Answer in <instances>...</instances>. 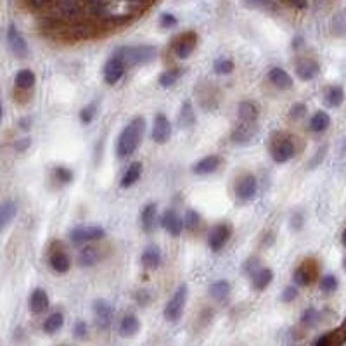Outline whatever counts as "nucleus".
<instances>
[{
	"label": "nucleus",
	"instance_id": "f257e3e1",
	"mask_svg": "<svg viewBox=\"0 0 346 346\" xmlns=\"http://www.w3.org/2000/svg\"><path fill=\"white\" fill-rule=\"evenodd\" d=\"M144 133H146V120L142 116L133 118V120L121 130L120 137H118V142H116L118 158L120 159L130 158V156L139 149V146L142 144Z\"/></svg>",
	"mask_w": 346,
	"mask_h": 346
},
{
	"label": "nucleus",
	"instance_id": "f03ea898",
	"mask_svg": "<svg viewBox=\"0 0 346 346\" xmlns=\"http://www.w3.org/2000/svg\"><path fill=\"white\" fill-rule=\"evenodd\" d=\"M125 66H139V64H147V62L154 61L158 57V49L154 45H133V47H120L115 52Z\"/></svg>",
	"mask_w": 346,
	"mask_h": 346
},
{
	"label": "nucleus",
	"instance_id": "7ed1b4c3",
	"mask_svg": "<svg viewBox=\"0 0 346 346\" xmlns=\"http://www.w3.org/2000/svg\"><path fill=\"white\" fill-rule=\"evenodd\" d=\"M270 154H272V159L275 163H288L294 158L296 154V146H294V141L288 135L277 133L273 135L272 144H270Z\"/></svg>",
	"mask_w": 346,
	"mask_h": 346
},
{
	"label": "nucleus",
	"instance_id": "20e7f679",
	"mask_svg": "<svg viewBox=\"0 0 346 346\" xmlns=\"http://www.w3.org/2000/svg\"><path fill=\"white\" fill-rule=\"evenodd\" d=\"M187 296H189V288L185 284H182L175 293H173V296L170 298V301H168L166 308H164V319H166L168 322L175 324L182 319L185 303H187Z\"/></svg>",
	"mask_w": 346,
	"mask_h": 346
},
{
	"label": "nucleus",
	"instance_id": "39448f33",
	"mask_svg": "<svg viewBox=\"0 0 346 346\" xmlns=\"http://www.w3.org/2000/svg\"><path fill=\"white\" fill-rule=\"evenodd\" d=\"M197 47V33L184 31L173 40V54L179 59H187Z\"/></svg>",
	"mask_w": 346,
	"mask_h": 346
},
{
	"label": "nucleus",
	"instance_id": "423d86ee",
	"mask_svg": "<svg viewBox=\"0 0 346 346\" xmlns=\"http://www.w3.org/2000/svg\"><path fill=\"white\" fill-rule=\"evenodd\" d=\"M106 235L102 227H97V225H80L75 227L73 230L70 232V239L73 244H85L90 243V240H99Z\"/></svg>",
	"mask_w": 346,
	"mask_h": 346
},
{
	"label": "nucleus",
	"instance_id": "0eeeda50",
	"mask_svg": "<svg viewBox=\"0 0 346 346\" xmlns=\"http://www.w3.org/2000/svg\"><path fill=\"white\" fill-rule=\"evenodd\" d=\"M256 191H258V182H256V177L251 173H246L237 180L235 184V196L239 197V201L248 202L251 199H255Z\"/></svg>",
	"mask_w": 346,
	"mask_h": 346
},
{
	"label": "nucleus",
	"instance_id": "6e6552de",
	"mask_svg": "<svg viewBox=\"0 0 346 346\" xmlns=\"http://www.w3.org/2000/svg\"><path fill=\"white\" fill-rule=\"evenodd\" d=\"M153 141L156 144H166L171 137V121L168 120L166 115L158 113L154 116V125H153V133H151Z\"/></svg>",
	"mask_w": 346,
	"mask_h": 346
},
{
	"label": "nucleus",
	"instance_id": "1a4fd4ad",
	"mask_svg": "<svg viewBox=\"0 0 346 346\" xmlns=\"http://www.w3.org/2000/svg\"><path fill=\"white\" fill-rule=\"evenodd\" d=\"M230 235H232L230 225H227V223H218V225H215L212 229V232H210L208 246L212 248L213 251H220L227 246Z\"/></svg>",
	"mask_w": 346,
	"mask_h": 346
},
{
	"label": "nucleus",
	"instance_id": "9d476101",
	"mask_svg": "<svg viewBox=\"0 0 346 346\" xmlns=\"http://www.w3.org/2000/svg\"><path fill=\"white\" fill-rule=\"evenodd\" d=\"M92 308H94L97 329H100V331L109 329V326L113 322V306L108 301H104V299H95Z\"/></svg>",
	"mask_w": 346,
	"mask_h": 346
},
{
	"label": "nucleus",
	"instance_id": "9b49d317",
	"mask_svg": "<svg viewBox=\"0 0 346 346\" xmlns=\"http://www.w3.org/2000/svg\"><path fill=\"white\" fill-rule=\"evenodd\" d=\"M7 44H9V49L12 50V54H14L16 57H21V59L28 57V54H29L28 44L14 24H11L9 29H7Z\"/></svg>",
	"mask_w": 346,
	"mask_h": 346
},
{
	"label": "nucleus",
	"instance_id": "f8f14e48",
	"mask_svg": "<svg viewBox=\"0 0 346 346\" xmlns=\"http://www.w3.org/2000/svg\"><path fill=\"white\" fill-rule=\"evenodd\" d=\"M125 71H126L125 62L121 61V59L118 57V56H113L106 62V64H104L102 75H104V80H106V83H109V85H115L116 82H120V80L123 78Z\"/></svg>",
	"mask_w": 346,
	"mask_h": 346
},
{
	"label": "nucleus",
	"instance_id": "ddd939ff",
	"mask_svg": "<svg viewBox=\"0 0 346 346\" xmlns=\"http://www.w3.org/2000/svg\"><path fill=\"white\" fill-rule=\"evenodd\" d=\"M258 133V125L256 121H239L237 128L232 132V142L235 144H250Z\"/></svg>",
	"mask_w": 346,
	"mask_h": 346
},
{
	"label": "nucleus",
	"instance_id": "4468645a",
	"mask_svg": "<svg viewBox=\"0 0 346 346\" xmlns=\"http://www.w3.org/2000/svg\"><path fill=\"white\" fill-rule=\"evenodd\" d=\"M159 225H161L170 235H173V237L180 235L184 230V220L177 215V212H173V210H168V212L163 213V217L159 218Z\"/></svg>",
	"mask_w": 346,
	"mask_h": 346
},
{
	"label": "nucleus",
	"instance_id": "2eb2a0df",
	"mask_svg": "<svg viewBox=\"0 0 346 346\" xmlns=\"http://www.w3.org/2000/svg\"><path fill=\"white\" fill-rule=\"evenodd\" d=\"M315 273H317L315 261L306 260L294 270V282H296L299 288H305V286L312 284V281L315 279Z\"/></svg>",
	"mask_w": 346,
	"mask_h": 346
},
{
	"label": "nucleus",
	"instance_id": "dca6fc26",
	"mask_svg": "<svg viewBox=\"0 0 346 346\" xmlns=\"http://www.w3.org/2000/svg\"><path fill=\"white\" fill-rule=\"evenodd\" d=\"M141 220H142V229H144L147 234H153L156 230V227L159 225L158 206H156V202H149V204L144 206L142 215H141Z\"/></svg>",
	"mask_w": 346,
	"mask_h": 346
},
{
	"label": "nucleus",
	"instance_id": "f3484780",
	"mask_svg": "<svg viewBox=\"0 0 346 346\" xmlns=\"http://www.w3.org/2000/svg\"><path fill=\"white\" fill-rule=\"evenodd\" d=\"M319 62L314 61V59L303 57L296 62V73L298 77L303 80V82H310L319 75Z\"/></svg>",
	"mask_w": 346,
	"mask_h": 346
},
{
	"label": "nucleus",
	"instance_id": "a211bd4d",
	"mask_svg": "<svg viewBox=\"0 0 346 346\" xmlns=\"http://www.w3.org/2000/svg\"><path fill=\"white\" fill-rule=\"evenodd\" d=\"M268 80L273 87L281 88V90H289V88H293V78H291L288 71H284L282 67H272V70L268 71Z\"/></svg>",
	"mask_w": 346,
	"mask_h": 346
},
{
	"label": "nucleus",
	"instance_id": "6ab92c4d",
	"mask_svg": "<svg viewBox=\"0 0 346 346\" xmlns=\"http://www.w3.org/2000/svg\"><path fill=\"white\" fill-rule=\"evenodd\" d=\"M29 310L35 315H40L49 310V296L44 289L37 288L31 293V296H29Z\"/></svg>",
	"mask_w": 346,
	"mask_h": 346
},
{
	"label": "nucleus",
	"instance_id": "aec40b11",
	"mask_svg": "<svg viewBox=\"0 0 346 346\" xmlns=\"http://www.w3.org/2000/svg\"><path fill=\"white\" fill-rule=\"evenodd\" d=\"M220 166V158L218 156H206V158L199 159L196 164L192 166V171L196 175H210V173H215Z\"/></svg>",
	"mask_w": 346,
	"mask_h": 346
},
{
	"label": "nucleus",
	"instance_id": "412c9836",
	"mask_svg": "<svg viewBox=\"0 0 346 346\" xmlns=\"http://www.w3.org/2000/svg\"><path fill=\"white\" fill-rule=\"evenodd\" d=\"M50 267L57 273H66L71 267V260L62 250H52L50 253Z\"/></svg>",
	"mask_w": 346,
	"mask_h": 346
},
{
	"label": "nucleus",
	"instance_id": "4be33fe9",
	"mask_svg": "<svg viewBox=\"0 0 346 346\" xmlns=\"http://www.w3.org/2000/svg\"><path fill=\"white\" fill-rule=\"evenodd\" d=\"M142 267L147 270H154L161 265V251L158 246H147L141 256Z\"/></svg>",
	"mask_w": 346,
	"mask_h": 346
},
{
	"label": "nucleus",
	"instance_id": "5701e85b",
	"mask_svg": "<svg viewBox=\"0 0 346 346\" xmlns=\"http://www.w3.org/2000/svg\"><path fill=\"white\" fill-rule=\"evenodd\" d=\"M141 175H142V163L133 161L132 164H128L126 171L123 173V177H121V180H120V185L123 189L132 187L133 184H137V180L141 179Z\"/></svg>",
	"mask_w": 346,
	"mask_h": 346
},
{
	"label": "nucleus",
	"instance_id": "b1692460",
	"mask_svg": "<svg viewBox=\"0 0 346 346\" xmlns=\"http://www.w3.org/2000/svg\"><path fill=\"white\" fill-rule=\"evenodd\" d=\"M18 215V204L14 201H6L0 206V232L6 229Z\"/></svg>",
	"mask_w": 346,
	"mask_h": 346
},
{
	"label": "nucleus",
	"instance_id": "393cba45",
	"mask_svg": "<svg viewBox=\"0 0 346 346\" xmlns=\"http://www.w3.org/2000/svg\"><path fill=\"white\" fill-rule=\"evenodd\" d=\"M251 279H253V289L265 291L273 279V272L270 268H258L251 275Z\"/></svg>",
	"mask_w": 346,
	"mask_h": 346
},
{
	"label": "nucleus",
	"instance_id": "a878e982",
	"mask_svg": "<svg viewBox=\"0 0 346 346\" xmlns=\"http://www.w3.org/2000/svg\"><path fill=\"white\" fill-rule=\"evenodd\" d=\"M141 331V322L135 315H125L120 322V336L121 337H132Z\"/></svg>",
	"mask_w": 346,
	"mask_h": 346
},
{
	"label": "nucleus",
	"instance_id": "bb28decb",
	"mask_svg": "<svg viewBox=\"0 0 346 346\" xmlns=\"http://www.w3.org/2000/svg\"><path fill=\"white\" fill-rule=\"evenodd\" d=\"M258 106L251 100H243L237 108V115H239V121H256L258 118Z\"/></svg>",
	"mask_w": 346,
	"mask_h": 346
},
{
	"label": "nucleus",
	"instance_id": "cd10ccee",
	"mask_svg": "<svg viewBox=\"0 0 346 346\" xmlns=\"http://www.w3.org/2000/svg\"><path fill=\"white\" fill-rule=\"evenodd\" d=\"M99 260H100L99 248L85 246L83 250H80L78 261H80V265H82V267H92V265H95Z\"/></svg>",
	"mask_w": 346,
	"mask_h": 346
},
{
	"label": "nucleus",
	"instance_id": "c85d7f7f",
	"mask_svg": "<svg viewBox=\"0 0 346 346\" xmlns=\"http://www.w3.org/2000/svg\"><path fill=\"white\" fill-rule=\"evenodd\" d=\"M230 294V284L227 281H217L210 286V296H212L215 301L222 303L229 298Z\"/></svg>",
	"mask_w": 346,
	"mask_h": 346
},
{
	"label": "nucleus",
	"instance_id": "c756f323",
	"mask_svg": "<svg viewBox=\"0 0 346 346\" xmlns=\"http://www.w3.org/2000/svg\"><path fill=\"white\" fill-rule=\"evenodd\" d=\"M344 100V92L343 88H341L339 85H332L327 88L326 92V99H324V102H326V106L329 108H337L341 106Z\"/></svg>",
	"mask_w": 346,
	"mask_h": 346
},
{
	"label": "nucleus",
	"instance_id": "7c9ffc66",
	"mask_svg": "<svg viewBox=\"0 0 346 346\" xmlns=\"http://www.w3.org/2000/svg\"><path fill=\"white\" fill-rule=\"evenodd\" d=\"M329 125H331V118H329L326 111H317L310 120V130L315 133H320V132H324V130H327Z\"/></svg>",
	"mask_w": 346,
	"mask_h": 346
},
{
	"label": "nucleus",
	"instance_id": "2f4dec72",
	"mask_svg": "<svg viewBox=\"0 0 346 346\" xmlns=\"http://www.w3.org/2000/svg\"><path fill=\"white\" fill-rule=\"evenodd\" d=\"M16 88L19 90H29L33 85H35V73L31 70H21L14 78Z\"/></svg>",
	"mask_w": 346,
	"mask_h": 346
},
{
	"label": "nucleus",
	"instance_id": "473e14b6",
	"mask_svg": "<svg viewBox=\"0 0 346 346\" xmlns=\"http://www.w3.org/2000/svg\"><path fill=\"white\" fill-rule=\"evenodd\" d=\"M62 324H64V315H62L61 312H54V314H50L49 317L45 319L44 331L47 332V334H56L59 329L62 327Z\"/></svg>",
	"mask_w": 346,
	"mask_h": 346
},
{
	"label": "nucleus",
	"instance_id": "72a5a7b5",
	"mask_svg": "<svg viewBox=\"0 0 346 346\" xmlns=\"http://www.w3.org/2000/svg\"><path fill=\"white\" fill-rule=\"evenodd\" d=\"M180 75H182V70H179V67H173V70H168L161 73V77H159V85L164 87V88H170L177 83V80L180 78Z\"/></svg>",
	"mask_w": 346,
	"mask_h": 346
},
{
	"label": "nucleus",
	"instance_id": "f704fd0d",
	"mask_svg": "<svg viewBox=\"0 0 346 346\" xmlns=\"http://www.w3.org/2000/svg\"><path fill=\"white\" fill-rule=\"evenodd\" d=\"M194 121H196V116H194L191 102H184L182 109H180L179 125L180 126H191V125H194Z\"/></svg>",
	"mask_w": 346,
	"mask_h": 346
},
{
	"label": "nucleus",
	"instance_id": "c9c22d12",
	"mask_svg": "<svg viewBox=\"0 0 346 346\" xmlns=\"http://www.w3.org/2000/svg\"><path fill=\"white\" fill-rule=\"evenodd\" d=\"M215 73L217 75H230L234 71V61L229 57H220L215 61Z\"/></svg>",
	"mask_w": 346,
	"mask_h": 346
},
{
	"label": "nucleus",
	"instance_id": "e433bc0d",
	"mask_svg": "<svg viewBox=\"0 0 346 346\" xmlns=\"http://www.w3.org/2000/svg\"><path fill=\"white\" fill-rule=\"evenodd\" d=\"M199 225H201V217H199V213L194 212V210H189V212L185 213V218H184V227H185V229H187L189 232H194Z\"/></svg>",
	"mask_w": 346,
	"mask_h": 346
},
{
	"label": "nucleus",
	"instance_id": "4c0bfd02",
	"mask_svg": "<svg viewBox=\"0 0 346 346\" xmlns=\"http://www.w3.org/2000/svg\"><path fill=\"white\" fill-rule=\"evenodd\" d=\"M320 291L322 293H326V294H331V293H334V291L337 289V279H336V275H324L322 279H320Z\"/></svg>",
	"mask_w": 346,
	"mask_h": 346
},
{
	"label": "nucleus",
	"instance_id": "58836bf2",
	"mask_svg": "<svg viewBox=\"0 0 346 346\" xmlns=\"http://www.w3.org/2000/svg\"><path fill=\"white\" fill-rule=\"evenodd\" d=\"M54 177H56V180H59L61 184H70L71 180H73V171L66 166H57V168H54Z\"/></svg>",
	"mask_w": 346,
	"mask_h": 346
},
{
	"label": "nucleus",
	"instance_id": "ea45409f",
	"mask_svg": "<svg viewBox=\"0 0 346 346\" xmlns=\"http://www.w3.org/2000/svg\"><path fill=\"white\" fill-rule=\"evenodd\" d=\"M319 319H320L319 312L315 310V308H308V310H305V314H303L301 322H303V326H306V327H314L315 324L319 322Z\"/></svg>",
	"mask_w": 346,
	"mask_h": 346
},
{
	"label": "nucleus",
	"instance_id": "a19ab883",
	"mask_svg": "<svg viewBox=\"0 0 346 346\" xmlns=\"http://www.w3.org/2000/svg\"><path fill=\"white\" fill-rule=\"evenodd\" d=\"M95 113H97V108L94 106V104H90V106L82 109V113H80V120H82L83 123H90V121L95 118Z\"/></svg>",
	"mask_w": 346,
	"mask_h": 346
},
{
	"label": "nucleus",
	"instance_id": "79ce46f5",
	"mask_svg": "<svg viewBox=\"0 0 346 346\" xmlns=\"http://www.w3.org/2000/svg\"><path fill=\"white\" fill-rule=\"evenodd\" d=\"M159 23H161L163 28H173L177 26V18L173 14H170V12H163L161 18H159Z\"/></svg>",
	"mask_w": 346,
	"mask_h": 346
},
{
	"label": "nucleus",
	"instance_id": "37998d69",
	"mask_svg": "<svg viewBox=\"0 0 346 346\" xmlns=\"http://www.w3.org/2000/svg\"><path fill=\"white\" fill-rule=\"evenodd\" d=\"M87 324L83 322V320H78L77 324H75V329H73V336L78 337V339H83V337H87Z\"/></svg>",
	"mask_w": 346,
	"mask_h": 346
},
{
	"label": "nucleus",
	"instance_id": "c03bdc74",
	"mask_svg": "<svg viewBox=\"0 0 346 346\" xmlns=\"http://www.w3.org/2000/svg\"><path fill=\"white\" fill-rule=\"evenodd\" d=\"M258 267H260V260H256V258H250L246 261V263H244V267H243V270L246 273H250V275H253V273L256 272V270H258Z\"/></svg>",
	"mask_w": 346,
	"mask_h": 346
},
{
	"label": "nucleus",
	"instance_id": "a18cd8bd",
	"mask_svg": "<svg viewBox=\"0 0 346 346\" xmlns=\"http://www.w3.org/2000/svg\"><path fill=\"white\" fill-rule=\"evenodd\" d=\"M305 113H306V106H305V104H294L289 115H291V118H293V120H298V118L305 116Z\"/></svg>",
	"mask_w": 346,
	"mask_h": 346
},
{
	"label": "nucleus",
	"instance_id": "49530a36",
	"mask_svg": "<svg viewBox=\"0 0 346 346\" xmlns=\"http://www.w3.org/2000/svg\"><path fill=\"white\" fill-rule=\"evenodd\" d=\"M296 296H298V291H296V288H291V286H289V288H286V289H284V293H282L281 299H282V301H284V303H291V301H293V299L296 298Z\"/></svg>",
	"mask_w": 346,
	"mask_h": 346
},
{
	"label": "nucleus",
	"instance_id": "de8ad7c7",
	"mask_svg": "<svg viewBox=\"0 0 346 346\" xmlns=\"http://www.w3.org/2000/svg\"><path fill=\"white\" fill-rule=\"evenodd\" d=\"M29 144H31V141H29L28 137H24V139H21V141L16 142V151H19V153H23V151H26Z\"/></svg>",
	"mask_w": 346,
	"mask_h": 346
},
{
	"label": "nucleus",
	"instance_id": "09e8293b",
	"mask_svg": "<svg viewBox=\"0 0 346 346\" xmlns=\"http://www.w3.org/2000/svg\"><path fill=\"white\" fill-rule=\"evenodd\" d=\"M291 225H293V229L294 230H299L303 227V215L301 213H294V217H293V223H291Z\"/></svg>",
	"mask_w": 346,
	"mask_h": 346
},
{
	"label": "nucleus",
	"instance_id": "8fccbe9b",
	"mask_svg": "<svg viewBox=\"0 0 346 346\" xmlns=\"http://www.w3.org/2000/svg\"><path fill=\"white\" fill-rule=\"evenodd\" d=\"M270 0H246V4L250 7H265L268 6Z\"/></svg>",
	"mask_w": 346,
	"mask_h": 346
},
{
	"label": "nucleus",
	"instance_id": "3c124183",
	"mask_svg": "<svg viewBox=\"0 0 346 346\" xmlns=\"http://www.w3.org/2000/svg\"><path fill=\"white\" fill-rule=\"evenodd\" d=\"M324 153H326V147H322V149L319 151V154L315 156V159H312V161H310V168H315V166H317V163H320V161H322V158H324Z\"/></svg>",
	"mask_w": 346,
	"mask_h": 346
},
{
	"label": "nucleus",
	"instance_id": "603ef678",
	"mask_svg": "<svg viewBox=\"0 0 346 346\" xmlns=\"http://www.w3.org/2000/svg\"><path fill=\"white\" fill-rule=\"evenodd\" d=\"M29 120H23V121H21V128H29Z\"/></svg>",
	"mask_w": 346,
	"mask_h": 346
},
{
	"label": "nucleus",
	"instance_id": "864d4df0",
	"mask_svg": "<svg viewBox=\"0 0 346 346\" xmlns=\"http://www.w3.org/2000/svg\"><path fill=\"white\" fill-rule=\"evenodd\" d=\"M2 116H4V108H2V99H0V121H2Z\"/></svg>",
	"mask_w": 346,
	"mask_h": 346
},
{
	"label": "nucleus",
	"instance_id": "5fc2aeb1",
	"mask_svg": "<svg viewBox=\"0 0 346 346\" xmlns=\"http://www.w3.org/2000/svg\"><path fill=\"white\" fill-rule=\"evenodd\" d=\"M341 240H343V244L346 246V229H344V232H343V237H341Z\"/></svg>",
	"mask_w": 346,
	"mask_h": 346
},
{
	"label": "nucleus",
	"instance_id": "6e6d98bb",
	"mask_svg": "<svg viewBox=\"0 0 346 346\" xmlns=\"http://www.w3.org/2000/svg\"><path fill=\"white\" fill-rule=\"evenodd\" d=\"M343 267H344V270H346V256H344V261H343Z\"/></svg>",
	"mask_w": 346,
	"mask_h": 346
}]
</instances>
